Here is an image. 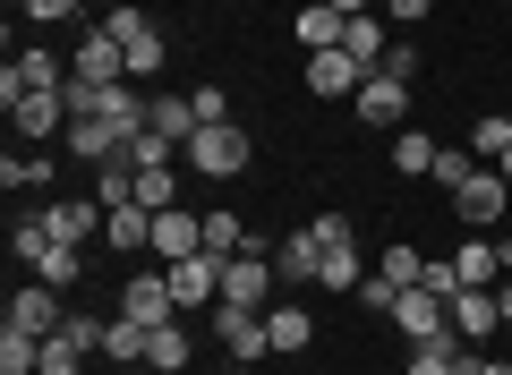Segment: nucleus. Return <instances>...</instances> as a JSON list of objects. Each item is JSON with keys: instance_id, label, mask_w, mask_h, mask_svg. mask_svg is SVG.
Returning a JSON list of instances; mask_svg holds the SVG:
<instances>
[{"instance_id": "10", "label": "nucleus", "mask_w": 512, "mask_h": 375, "mask_svg": "<svg viewBox=\"0 0 512 375\" xmlns=\"http://www.w3.org/2000/svg\"><path fill=\"white\" fill-rule=\"evenodd\" d=\"M9 324H18V333H60V324H69V307H60V290L52 282H18V299H9Z\"/></svg>"}, {"instance_id": "27", "label": "nucleus", "mask_w": 512, "mask_h": 375, "mask_svg": "<svg viewBox=\"0 0 512 375\" xmlns=\"http://www.w3.org/2000/svg\"><path fill=\"white\" fill-rule=\"evenodd\" d=\"M188 350H197V341H188L180 324H154V341H146V367H154V375H180V367H188Z\"/></svg>"}, {"instance_id": "24", "label": "nucleus", "mask_w": 512, "mask_h": 375, "mask_svg": "<svg viewBox=\"0 0 512 375\" xmlns=\"http://www.w3.org/2000/svg\"><path fill=\"white\" fill-rule=\"evenodd\" d=\"M103 239H111V248H128V256L154 248V214H146V205H111V214H103Z\"/></svg>"}, {"instance_id": "6", "label": "nucleus", "mask_w": 512, "mask_h": 375, "mask_svg": "<svg viewBox=\"0 0 512 375\" xmlns=\"http://www.w3.org/2000/svg\"><path fill=\"white\" fill-rule=\"evenodd\" d=\"M60 137H69V154H77V162H94V171L128 154V128H120V120H103V111H77Z\"/></svg>"}, {"instance_id": "40", "label": "nucleus", "mask_w": 512, "mask_h": 375, "mask_svg": "<svg viewBox=\"0 0 512 375\" xmlns=\"http://www.w3.org/2000/svg\"><path fill=\"white\" fill-rule=\"evenodd\" d=\"M419 290H436V299H453V290H461V265H453V256H427V282Z\"/></svg>"}, {"instance_id": "12", "label": "nucleus", "mask_w": 512, "mask_h": 375, "mask_svg": "<svg viewBox=\"0 0 512 375\" xmlns=\"http://www.w3.org/2000/svg\"><path fill=\"white\" fill-rule=\"evenodd\" d=\"M120 316H137V324H171V316H180V299H171V273H137V282L120 290Z\"/></svg>"}, {"instance_id": "2", "label": "nucleus", "mask_w": 512, "mask_h": 375, "mask_svg": "<svg viewBox=\"0 0 512 375\" xmlns=\"http://www.w3.org/2000/svg\"><path fill=\"white\" fill-rule=\"evenodd\" d=\"M248 154H256V145H248V128H239V120H214V128L188 137V171H197V179H239V171H248Z\"/></svg>"}, {"instance_id": "43", "label": "nucleus", "mask_w": 512, "mask_h": 375, "mask_svg": "<svg viewBox=\"0 0 512 375\" xmlns=\"http://www.w3.org/2000/svg\"><path fill=\"white\" fill-rule=\"evenodd\" d=\"M77 9H86V0H26V18H35V26H60V18H77Z\"/></svg>"}, {"instance_id": "9", "label": "nucleus", "mask_w": 512, "mask_h": 375, "mask_svg": "<svg viewBox=\"0 0 512 375\" xmlns=\"http://www.w3.org/2000/svg\"><path fill=\"white\" fill-rule=\"evenodd\" d=\"M214 333H222V350H231L239 367L274 350V333H265V316H256V307H231V299H214Z\"/></svg>"}, {"instance_id": "18", "label": "nucleus", "mask_w": 512, "mask_h": 375, "mask_svg": "<svg viewBox=\"0 0 512 375\" xmlns=\"http://www.w3.org/2000/svg\"><path fill=\"white\" fill-rule=\"evenodd\" d=\"M9 120H18V137H52V128H69V86H60V94H18Z\"/></svg>"}, {"instance_id": "55", "label": "nucleus", "mask_w": 512, "mask_h": 375, "mask_svg": "<svg viewBox=\"0 0 512 375\" xmlns=\"http://www.w3.org/2000/svg\"><path fill=\"white\" fill-rule=\"evenodd\" d=\"M504 120H512V111H504Z\"/></svg>"}, {"instance_id": "48", "label": "nucleus", "mask_w": 512, "mask_h": 375, "mask_svg": "<svg viewBox=\"0 0 512 375\" xmlns=\"http://www.w3.org/2000/svg\"><path fill=\"white\" fill-rule=\"evenodd\" d=\"M487 375H512V358H487Z\"/></svg>"}, {"instance_id": "50", "label": "nucleus", "mask_w": 512, "mask_h": 375, "mask_svg": "<svg viewBox=\"0 0 512 375\" xmlns=\"http://www.w3.org/2000/svg\"><path fill=\"white\" fill-rule=\"evenodd\" d=\"M495 171H504V179H512V154H504V162H495Z\"/></svg>"}, {"instance_id": "41", "label": "nucleus", "mask_w": 512, "mask_h": 375, "mask_svg": "<svg viewBox=\"0 0 512 375\" xmlns=\"http://www.w3.org/2000/svg\"><path fill=\"white\" fill-rule=\"evenodd\" d=\"M188 103H197V128H214V120H231V103H222V86H197V94H188Z\"/></svg>"}, {"instance_id": "35", "label": "nucleus", "mask_w": 512, "mask_h": 375, "mask_svg": "<svg viewBox=\"0 0 512 375\" xmlns=\"http://www.w3.org/2000/svg\"><path fill=\"white\" fill-rule=\"evenodd\" d=\"M470 154H478V162H504V154H512V120H478V128H470Z\"/></svg>"}, {"instance_id": "23", "label": "nucleus", "mask_w": 512, "mask_h": 375, "mask_svg": "<svg viewBox=\"0 0 512 375\" xmlns=\"http://www.w3.org/2000/svg\"><path fill=\"white\" fill-rule=\"evenodd\" d=\"M342 9H333V0H308V9H299V18H291V35L299 43H308V52H333V43H342Z\"/></svg>"}, {"instance_id": "34", "label": "nucleus", "mask_w": 512, "mask_h": 375, "mask_svg": "<svg viewBox=\"0 0 512 375\" xmlns=\"http://www.w3.org/2000/svg\"><path fill=\"white\" fill-rule=\"evenodd\" d=\"M43 375H86V350L69 333H43Z\"/></svg>"}, {"instance_id": "29", "label": "nucleus", "mask_w": 512, "mask_h": 375, "mask_svg": "<svg viewBox=\"0 0 512 375\" xmlns=\"http://www.w3.org/2000/svg\"><path fill=\"white\" fill-rule=\"evenodd\" d=\"M137 205H146V214H171V205H180V171H137Z\"/></svg>"}, {"instance_id": "38", "label": "nucleus", "mask_w": 512, "mask_h": 375, "mask_svg": "<svg viewBox=\"0 0 512 375\" xmlns=\"http://www.w3.org/2000/svg\"><path fill=\"white\" fill-rule=\"evenodd\" d=\"M0 179H9V188H52V162H43V154H9V162H0Z\"/></svg>"}, {"instance_id": "33", "label": "nucleus", "mask_w": 512, "mask_h": 375, "mask_svg": "<svg viewBox=\"0 0 512 375\" xmlns=\"http://www.w3.org/2000/svg\"><path fill=\"white\" fill-rule=\"evenodd\" d=\"M316 282H325V290H359V282H367V265H359V248H333L325 265H316Z\"/></svg>"}, {"instance_id": "15", "label": "nucleus", "mask_w": 512, "mask_h": 375, "mask_svg": "<svg viewBox=\"0 0 512 375\" xmlns=\"http://www.w3.org/2000/svg\"><path fill=\"white\" fill-rule=\"evenodd\" d=\"M367 86V69L350 52H308V94L316 103H333V94H359Z\"/></svg>"}, {"instance_id": "49", "label": "nucleus", "mask_w": 512, "mask_h": 375, "mask_svg": "<svg viewBox=\"0 0 512 375\" xmlns=\"http://www.w3.org/2000/svg\"><path fill=\"white\" fill-rule=\"evenodd\" d=\"M86 9H120V0H86Z\"/></svg>"}, {"instance_id": "39", "label": "nucleus", "mask_w": 512, "mask_h": 375, "mask_svg": "<svg viewBox=\"0 0 512 375\" xmlns=\"http://www.w3.org/2000/svg\"><path fill=\"white\" fill-rule=\"evenodd\" d=\"M308 231H316V248H325V256H333V248H359V231H350V222H342V214H316V222H308Z\"/></svg>"}, {"instance_id": "44", "label": "nucleus", "mask_w": 512, "mask_h": 375, "mask_svg": "<svg viewBox=\"0 0 512 375\" xmlns=\"http://www.w3.org/2000/svg\"><path fill=\"white\" fill-rule=\"evenodd\" d=\"M60 333H69V341H77V350H86V358L103 350V324H94V316H69V324H60Z\"/></svg>"}, {"instance_id": "3", "label": "nucleus", "mask_w": 512, "mask_h": 375, "mask_svg": "<svg viewBox=\"0 0 512 375\" xmlns=\"http://www.w3.org/2000/svg\"><path fill=\"white\" fill-rule=\"evenodd\" d=\"M504 197H512V179L495 171V162H478V171H470V179L453 188V214L470 222V231H495V214H504Z\"/></svg>"}, {"instance_id": "11", "label": "nucleus", "mask_w": 512, "mask_h": 375, "mask_svg": "<svg viewBox=\"0 0 512 375\" xmlns=\"http://www.w3.org/2000/svg\"><path fill=\"white\" fill-rule=\"evenodd\" d=\"M43 231H52L60 248H86V239L103 231V205L94 197H60V205H43Z\"/></svg>"}, {"instance_id": "51", "label": "nucleus", "mask_w": 512, "mask_h": 375, "mask_svg": "<svg viewBox=\"0 0 512 375\" xmlns=\"http://www.w3.org/2000/svg\"><path fill=\"white\" fill-rule=\"evenodd\" d=\"M103 375H137V367H103Z\"/></svg>"}, {"instance_id": "32", "label": "nucleus", "mask_w": 512, "mask_h": 375, "mask_svg": "<svg viewBox=\"0 0 512 375\" xmlns=\"http://www.w3.org/2000/svg\"><path fill=\"white\" fill-rule=\"evenodd\" d=\"M376 273H384V282H402V290H419V282H427V256H419V248H384Z\"/></svg>"}, {"instance_id": "36", "label": "nucleus", "mask_w": 512, "mask_h": 375, "mask_svg": "<svg viewBox=\"0 0 512 375\" xmlns=\"http://www.w3.org/2000/svg\"><path fill=\"white\" fill-rule=\"evenodd\" d=\"M350 299H359L367 316H393V307H402V282H384V273H367V282L350 290Z\"/></svg>"}, {"instance_id": "47", "label": "nucleus", "mask_w": 512, "mask_h": 375, "mask_svg": "<svg viewBox=\"0 0 512 375\" xmlns=\"http://www.w3.org/2000/svg\"><path fill=\"white\" fill-rule=\"evenodd\" d=\"M495 307H504V324H512V273H504V282H495Z\"/></svg>"}, {"instance_id": "7", "label": "nucleus", "mask_w": 512, "mask_h": 375, "mask_svg": "<svg viewBox=\"0 0 512 375\" xmlns=\"http://www.w3.org/2000/svg\"><path fill=\"white\" fill-rule=\"evenodd\" d=\"M69 77H77V86H120V77H128V52H120V35H111V26H94V35L69 52Z\"/></svg>"}, {"instance_id": "21", "label": "nucleus", "mask_w": 512, "mask_h": 375, "mask_svg": "<svg viewBox=\"0 0 512 375\" xmlns=\"http://www.w3.org/2000/svg\"><path fill=\"white\" fill-rule=\"evenodd\" d=\"M316 265H325V248H316V231H291V239H282V248H274V282H316Z\"/></svg>"}, {"instance_id": "26", "label": "nucleus", "mask_w": 512, "mask_h": 375, "mask_svg": "<svg viewBox=\"0 0 512 375\" xmlns=\"http://www.w3.org/2000/svg\"><path fill=\"white\" fill-rule=\"evenodd\" d=\"M436 154H444V145L427 137V128H402V137H393V171H402V179H427V171H436Z\"/></svg>"}, {"instance_id": "45", "label": "nucleus", "mask_w": 512, "mask_h": 375, "mask_svg": "<svg viewBox=\"0 0 512 375\" xmlns=\"http://www.w3.org/2000/svg\"><path fill=\"white\" fill-rule=\"evenodd\" d=\"M384 77H402V86H419V52H402V43H393V52H384Z\"/></svg>"}, {"instance_id": "46", "label": "nucleus", "mask_w": 512, "mask_h": 375, "mask_svg": "<svg viewBox=\"0 0 512 375\" xmlns=\"http://www.w3.org/2000/svg\"><path fill=\"white\" fill-rule=\"evenodd\" d=\"M427 9H436V0H384V18H393V26H419Z\"/></svg>"}, {"instance_id": "14", "label": "nucleus", "mask_w": 512, "mask_h": 375, "mask_svg": "<svg viewBox=\"0 0 512 375\" xmlns=\"http://www.w3.org/2000/svg\"><path fill=\"white\" fill-rule=\"evenodd\" d=\"M171 273V299H180V307H214L222 299V265H214V256H180V265H163Z\"/></svg>"}, {"instance_id": "42", "label": "nucleus", "mask_w": 512, "mask_h": 375, "mask_svg": "<svg viewBox=\"0 0 512 375\" xmlns=\"http://www.w3.org/2000/svg\"><path fill=\"white\" fill-rule=\"evenodd\" d=\"M453 341H461V333H453ZM453 341H444V350H419V358H410V375H461V367H453Z\"/></svg>"}, {"instance_id": "28", "label": "nucleus", "mask_w": 512, "mask_h": 375, "mask_svg": "<svg viewBox=\"0 0 512 375\" xmlns=\"http://www.w3.org/2000/svg\"><path fill=\"white\" fill-rule=\"evenodd\" d=\"M239 248H248V231H239V214H231V205H214V214H205V256L222 265V256H239Z\"/></svg>"}, {"instance_id": "19", "label": "nucleus", "mask_w": 512, "mask_h": 375, "mask_svg": "<svg viewBox=\"0 0 512 375\" xmlns=\"http://www.w3.org/2000/svg\"><path fill=\"white\" fill-rule=\"evenodd\" d=\"M444 307H453V333H461V341H487L495 324H504V307H495V290H453Z\"/></svg>"}, {"instance_id": "37", "label": "nucleus", "mask_w": 512, "mask_h": 375, "mask_svg": "<svg viewBox=\"0 0 512 375\" xmlns=\"http://www.w3.org/2000/svg\"><path fill=\"white\" fill-rule=\"evenodd\" d=\"M470 171H478V154H470V145H444V154H436V171H427V179H436V188H461Z\"/></svg>"}, {"instance_id": "13", "label": "nucleus", "mask_w": 512, "mask_h": 375, "mask_svg": "<svg viewBox=\"0 0 512 375\" xmlns=\"http://www.w3.org/2000/svg\"><path fill=\"white\" fill-rule=\"evenodd\" d=\"M154 256H163V265L205 256V214H180V205H171V214H154Z\"/></svg>"}, {"instance_id": "20", "label": "nucleus", "mask_w": 512, "mask_h": 375, "mask_svg": "<svg viewBox=\"0 0 512 375\" xmlns=\"http://www.w3.org/2000/svg\"><path fill=\"white\" fill-rule=\"evenodd\" d=\"M265 333H274V350H282V358H299V350L316 341V316H308L299 299H282V307H265Z\"/></svg>"}, {"instance_id": "30", "label": "nucleus", "mask_w": 512, "mask_h": 375, "mask_svg": "<svg viewBox=\"0 0 512 375\" xmlns=\"http://www.w3.org/2000/svg\"><path fill=\"white\" fill-rule=\"evenodd\" d=\"M9 248H18V265L35 273L43 256H52V231H43V214H18V231H9Z\"/></svg>"}, {"instance_id": "16", "label": "nucleus", "mask_w": 512, "mask_h": 375, "mask_svg": "<svg viewBox=\"0 0 512 375\" xmlns=\"http://www.w3.org/2000/svg\"><path fill=\"white\" fill-rule=\"evenodd\" d=\"M384 26H393V18H384V9H367V18H350V26H342V43H333V52H350L367 77H376V69H384V52H393V43H384Z\"/></svg>"}, {"instance_id": "5", "label": "nucleus", "mask_w": 512, "mask_h": 375, "mask_svg": "<svg viewBox=\"0 0 512 375\" xmlns=\"http://www.w3.org/2000/svg\"><path fill=\"white\" fill-rule=\"evenodd\" d=\"M393 324H402L419 350H444L453 341V307L436 299V290H402V307H393Z\"/></svg>"}, {"instance_id": "22", "label": "nucleus", "mask_w": 512, "mask_h": 375, "mask_svg": "<svg viewBox=\"0 0 512 375\" xmlns=\"http://www.w3.org/2000/svg\"><path fill=\"white\" fill-rule=\"evenodd\" d=\"M146 341H154V324H137V316H111L103 324V358H111V367H146Z\"/></svg>"}, {"instance_id": "25", "label": "nucleus", "mask_w": 512, "mask_h": 375, "mask_svg": "<svg viewBox=\"0 0 512 375\" xmlns=\"http://www.w3.org/2000/svg\"><path fill=\"white\" fill-rule=\"evenodd\" d=\"M154 137H171L188 154V137H197V103H188V94H154Z\"/></svg>"}, {"instance_id": "54", "label": "nucleus", "mask_w": 512, "mask_h": 375, "mask_svg": "<svg viewBox=\"0 0 512 375\" xmlns=\"http://www.w3.org/2000/svg\"><path fill=\"white\" fill-rule=\"evenodd\" d=\"M137 375H154V367H137Z\"/></svg>"}, {"instance_id": "52", "label": "nucleus", "mask_w": 512, "mask_h": 375, "mask_svg": "<svg viewBox=\"0 0 512 375\" xmlns=\"http://www.w3.org/2000/svg\"><path fill=\"white\" fill-rule=\"evenodd\" d=\"M137 9H154V0H137Z\"/></svg>"}, {"instance_id": "8", "label": "nucleus", "mask_w": 512, "mask_h": 375, "mask_svg": "<svg viewBox=\"0 0 512 375\" xmlns=\"http://www.w3.org/2000/svg\"><path fill=\"white\" fill-rule=\"evenodd\" d=\"M222 299L231 307H274V256H222Z\"/></svg>"}, {"instance_id": "1", "label": "nucleus", "mask_w": 512, "mask_h": 375, "mask_svg": "<svg viewBox=\"0 0 512 375\" xmlns=\"http://www.w3.org/2000/svg\"><path fill=\"white\" fill-rule=\"evenodd\" d=\"M103 26L120 35V52H128V77L146 86L154 69L171 60V43H163V26H154V9H137V0H120V9H103Z\"/></svg>"}, {"instance_id": "4", "label": "nucleus", "mask_w": 512, "mask_h": 375, "mask_svg": "<svg viewBox=\"0 0 512 375\" xmlns=\"http://www.w3.org/2000/svg\"><path fill=\"white\" fill-rule=\"evenodd\" d=\"M69 86V60L60 52H18L9 69H0V103H18V94H60Z\"/></svg>"}, {"instance_id": "53", "label": "nucleus", "mask_w": 512, "mask_h": 375, "mask_svg": "<svg viewBox=\"0 0 512 375\" xmlns=\"http://www.w3.org/2000/svg\"><path fill=\"white\" fill-rule=\"evenodd\" d=\"M231 375H248V367H231Z\"/></svg>"}, {"instance_id": "31", "label": "nucleus", "mask_w": 512, "mask_h": 375, "mask_svg": "<svg viewBox=\"0 0 512 375\" xmlns=\"http://www.w3.org/2000/svg\"><path fill=\"white\" fill-rule=\"evenodd\" d=\"M77 273H86V248H60V239H52V256L35 265V282H52V290H77Z\"/></svg>"}, {"instance_id": "17", "label": "nucleus", "mask_w": 512, "mask_h": 375, "mask_svg": "<svg viewBox=\"0 0 512 375\" xmlns=\"http://www.w3.org/2000/svg\"><path fill=\"white\" fill-rule=\"evenodd\" d=\"M402 111H410V86H402V77H367V86H359V128H393V120H402Z\"/></svg>"}]
</instances>
